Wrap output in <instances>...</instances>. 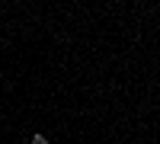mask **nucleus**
I'll list each match as a JSON object with an SVG mask.
<instances>
[{"mask_svg":"<svg viewBox=\"0 0 160 144\" xmlns=\"http://www.w3.org/2000/svg\"><path fill=\"white\" fill-rule=\"evenodd\" d=\"M32 144H48V141H45V135H35V138H32Z\"/></svg>","mask_w":160,"mask_h":144,"instance_id":"f257e3e1","label":"nucleus"}]
</instances>
